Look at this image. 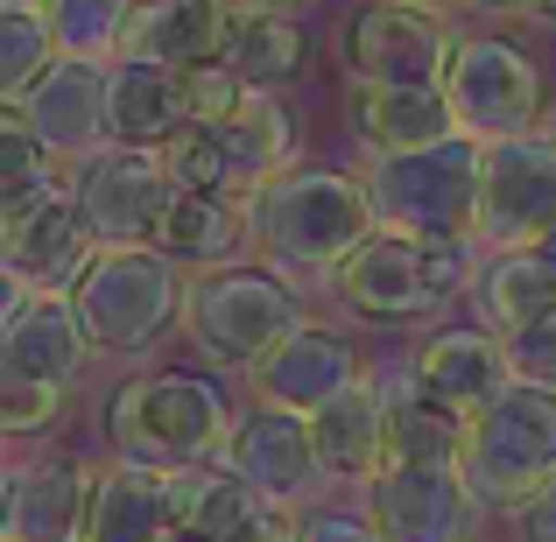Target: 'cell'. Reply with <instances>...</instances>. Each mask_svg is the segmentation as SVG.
Listing matches in <instances>:
<instances>
[{
    "label": "cell",
    "instance_id": "obj_19",
    "mask_svg": "<svg viewBox=\"0 0 556 542\" xmlns=\"http://www.w3.org/2000/svg\"><path fill=\"white\" fill-rule=\"evenodd\" d=\"M416 380L451 408V416H486L507 388H515V360L486 325H430V339L416 345Z\"/></svg>",
    "mask_w": 556,
    "mask_h": 542
},
{
    "label": "cell",
    "instance_id": "obj_7",
    "mask_svg": "<svg viewBox=\"0 0 556 542\" xmlns=\"http://www.w3.org/2000/svg\"><path fill=\"white\" fill-rule=\"evenodd\" d=\"M444 99H451L458 135L479 141V149L529 141L549 127V78L535 64V50L515 36H465L458 56H451Z\"/></svg>",
    "mask_w": 556,
    "mask_h": 542
},
{
    "label": "cell",
    "instance_id": "obj_5",
    "mask_svg": "<svg viewBox=\"0 0 556 542\" xmlns=\"http://www.w3.org/2000/svg\"><path fill=\"white\" fill-rule=\"evenodd\" d=\"M184 297H190V275L169 254H155V247H106L92 261V275L78 282L71 311H78L92 353L141 360L169 331H184Z\"/></svg>",
    "mask_w": 556,
    "mask_h": 542
},
{
    "label": "cell",
    "instance_id": "obj_21",
    "mask_svg": "<svg viewBox=\"0 0 556 542\" xmlns=\"http://www.w3.org/2000/svg\"><path fill=\"white\" fill-rule=\"evenodd\" d=\"M345 127H353L359 155L367 163H394V155L437 149V141L458 135L444 92H388V85H345Z\"/></svg>",
    "mask_w": 556,
    "mask_h": 542
},
{
    "label": "cell",
    "instance_id": "obj_3",
    "mask_svg": "<svg viewBox=\"0 0 556 542\" xmlns=\"http://www.w3.org/2000/svg\"><path fill=\"white\" fill-rule=\"evenodd\" d=\"M479 261L486 254L472 240H416V232L380 226L331 289L367 325H422V317H444L458 297H472Z\"/></svg>",
    "mask_w": 556,
    "mask_h": 542
},
{
    "label": "cell",
    "instance_id": "obj_25",
    "mask_svg": "<svg viewBox=\"0 0 556 542\" xmlns=\"http://www.w3.org/2000/svg\"><path fill=\"white\" fill-rule=\"evenodd\" d=\"M465 303H472V325H486L501 345H515V339H529L535 325L556 317V268L535 247L529 254H486Z\"/></svg>",
    "mask_w": 556,
    "mask_h": 542
},
{
    "label": "cell",
    "instance_id": "obj_26",
    "mask_svg": "<svg viewBox=\"0 0 556 542\" xmlns=\"http://www.w3.org/2000/svg\"><path fill=\"white\" fill-rule=\"evenodd\" d=\"M106 135H113V149L169 155V141L190 135L184 78L177 71H155V64H113V78H106Z\"/></svg>",
    "mask_w": 556,
    "mask_h": 542
},
{
    "label": "cell",
    "instance_id": "obj_18",
    "mask_svg": "<svg viewBox=\"0 0 556 542\" xmlns=\"http://www.w3.org/2000/svg\"><path fill=\"white\" fill-rule=\"evenodd\" d=\"M106 254L92 232V218L78 212V198L50 204V212H36L28 226H8L0 232V268H8L14 289H28V297H78V282L92 275V261Z\"/></svg>",
    "mask_w": 556,
    "mask_h": 542
},
{
    "label": "cell",
    "instance_id": "obj_8",
    "mask_svg": "<svg viewBox=\"0 0 556 542\" xmlns=\"http://www.w3.org/2000/svg\"><path fill=\"white\" fill-rule=\"evenodd\" d=\"M458 465L486 515H521L535 493L556 487V394L515 380L486 416H472Z\"/></svg>",
    "mask_w": 556,
    "mask_h": 542
},
{
    "label": "cell",
    "instance_id": "obj_42",
    "mask_svg": "<svg viewBox=\"0 0 556 542\" xmlns=\"http://www.w3.org/2000/svg\"><path fill=\"white\" fill-rule=\"evenodd\" d=\"M529 22H543V28H556V0H535V8H529Z\"/></svg>",
    "mask_w": 556,
    "mask_h": 542
},
{
    "label": "cell",
    "instance_id": "obj_4",
    "mask_svg": "<svg viewBox=\"0 0 556 542\" xmlns=\"http://www.w3.org/2000/svg\"><path fill=\"white\" fill-rule=\"evenodd\" d=\"M311 325V303H303L296 282H282L275 268H212V275H190V297H184V339L198 345L212 366H232V374H254L261 360L275 353L282 339Z\"/></svg>",
    "mask_w": 556,
    "mask_h": 542
},
{
    "label": "cell",
    "instance_id": "obj_36",
    "mask_svg": "<svg viewBox=\"0 0 556 542\" xmlns=\"http://www.w3.org/2000/svg\"><path fill=\"white\" fill-rule=\"evenodd\" d=\"M296 542H388L367 501H317L311 515H296Z\"/></svg>",
    "mask_w": 556,
    "mask_h": 542
},
{
    "label": "cell",
    "instance_id": "obj_38",
    "mask_svg": "<svg viewBox=\"0 0 556 542\" xmlns=\"http://www.w3.org/2000/svg\"><path fill=\"white\" fill-rule=\"evenodd\" d=\"M515 521V542H556V487L549 493H535L521 515H507Z\"/></svg>",
    "mask_w": 556,
    "mask_h": 542
},
{
    "label": "cell",
    "instance_id": "obj_28",
    "mask_svg": "<svg viewBox=\"0 0 556 542\" xmlns=\"http://www.w3.org/2000/svg\"><path fill=\"white\" fill-rule=\"evenodd\" d=\"M85 542H169V479L141 465H106L92 487Z\"/></svg>",
    "mask_w": 556,
    "mask_h": 542
},
{
    "label": "cell",
    "instance_id": "obj_1",
    "mask_svg": "<svg viewBox=\"0 0 556 542\" xmlns=\"http://www.w3.org/2000/svg\"><path fill=\"white\" fill-rule=\"evenodd\" d=\"M374 232H380V218H374L367 177L331 169V163H303V169H289L282 184H268L254 198L261 268H275L296 289H317V282L331 289L345 275V261H353Z\"/></svg>",
    "mask_w": 556,
    "mask_h": 542
},
{
    "label": "cell",
    "instance_id": "obj_12",
    "mask_svg": "<svg viewBox=\"0 0 556 542\" xmlns=\"http://www.w3.org/2000/svg\"><path fill=\"white\" fill-rule=\"evenodd\" d=\"M556 232V141H501L479 177V254H529Z\"/></svg>",
    "mask_w": 556,
    "mask_h": 542
},
{
    "label": "cell",
    "instance_id": "obj_14",
    "mask_svg": "<svg viewBox=\"0 0 556 542\" xmlns=\"http://www.w3.org/2000/svg\"><path fill=\"white\" fill-rule=\"evenodd\" d=\"M106 78H113V64L56 56V64L42 71L22 99H8L0 113H14L64 169H78V163H92V155L113 149V135H106Z\"/></svg>",
    "mask_w": 556,
    "mask_h": 542
},
{
    "label": "cell",
    "instance_id": "obj_23",
    "mask_svg": "<svg viewBox=\"0 0 556 542\" xmlns=\"http://www.w3.org/2000/svg\"><path fill=\"white\" fill-rule=\"evenodd\" d=\"M218 149L232 163V190L247 204L261 198L268 184H282L289 169H303V121L282 92H247V106L232 113L226 127H212Z\"/></svg>",
    "mask_w": 556,
    "mask_h": 542
},
{
    "label": "cell",
    "instance_id": "obj_10",
    "mask_svg": "<svg viewBox=\"0 0 556 542\" xmlns=\"http://www.w3.org/2000/svg\"><path fill=\"white\" fill-rule=\"evenodd\" d=\"M71 198L92 218L99 247H155L177 212V177H169V155L155 149H106L92 163L71 169Z\"/></svg>",
    "mask_w": 556,
    "mask_h": 542
},
{
    "label": "cell",
    "instance_id": "obj_27",
    "mask_svg": "<svg viewBox=\"0 0 556 542\" xmlns=\"http://www.w3.org/2000/svg\"><path fill=\"white\" fill-rule=\"evenodd\" d=\"M155 254H169L184 275H212V268H240L254 254V204L247 198H177Z\"/></svg>",
    "mask_w": 556,
    "mask_h": 542
},
{
    "label": "cell",
    "instance_id": "obj_6",
    "mask_svg": "<svg viewBox=\"0 0 556 542\" xmlns=\"http://www.w3.org/2000/svg\"><path fill=\"white\" fill-rule=\"evenodd\" d=\"M374 190V218L388 232H416V240H472L479 247V177H486V149L465 135L437 141V149L394 155V163L359 169Z\"/></svg>",
    "mask_w": 556,
    "mask_h": 542
},
{
    "label": "cell",
    "instance_id": "obj_34",
    "mask_svg": "<svg viewBox=\"0 0 556 542\" xmlns=\"http://www.w3.org/2000/svg\"><path fill=\"white\" fill-rule=\"evenodd\" d=\"M64 402L71 394L36 388V380H0V430L8 437H42V430L64 423Z\"/></svg>",
    "mask_w": 556,
    "mask_h": 542
},
{
    "label": "cell",
    "instance_id": "obj_2",
    "mask_svg": "<svg viewBox=\"0 0 556 542\" xmlns=\"http://www.w3.org/2000/svg\"><path fill=\"white\" fill-rule=\"evenodd\" d=\"M240 408L226 388L184 366H149V374L121 380L106 402V444L113 465H141V472H190V465H218Z\"/></svg>",
    "mask_w": 556,
    "mask_h": 542
},
{
    "label": "cell",
    "instance_id": "obj_24",
    "mask_svg": "<svg viewBox=\"0 0 556 542\" xmlns=\"http://www.w3.org/2000/svg\"><path fill=\"white\" fill-rule=\"evenodd\" d=\"M311 437H317V465H325L331 493H367L380 472H388V408H380V388L374 374L359 380V388H345L331 408H317L311 416Z\"/></svg>",
    "mask_w": 556,
    "mask_h": 542
},
{
    "label": "cell",
    "instance_id": "obj_45",
    "mask_svg": "<svg viewBox=\"0 0 556 542\" xmlns=\"http://www.w3.org/2000/svg\"><path fill=\"white\" fill-rule=\"evenodd\" d=\"M543 135H549V141H556V113H549V127H543Z\"/></svg>",
    "mask_w": 556,
    "mask_h": 542
},
{
    "label": "cell",
    "instance_id": "obj_17",
    "mask_svg": "<svg viewBox=\"0 0 556 542\" xmlns=\"http://www.w3.org/2000/svg\"><path fill=\"white\" fill-rule=\"evenodd\" d=\"M99 472L78 458H22L0 487V542H85Z\"/></svg>",
    "mask_w": 556,
    "mask_h": 542
},
{
    "label": "cell",
    "instance_id": "obj_44",
    "mask_svg": "<svg viewBox=\"0 0 556 542\" xmlns=\"http://www.w3.org/2000/svg\"><path fill=\"white\" fill-rule=\"evenodd\" d=\"M535 254H543V261H549V268H556V232H549V240H543V247H535Z\"/></svg>",
    "mask_w": 556,
    "mask_h": 542
},
{
    "label": "cell",
    "instance_id": "obj_41",
    "mask_svg": "<svg viewBox=\"0 0 556 542\" xmlns=\"http://www.w3.org/2000/svg\"><path fill=\"white\" fill-rule=\"evenodd\" d=\"M50 0H0V14H42Z\"/></svg>",
    "mask_w": 556,
    "mask_h": 542
},
{
    "label": "cell",
    "instance_id": "obj_11",
    "mask_svg": "<svg viewBox=\"0 0 556 542\" xmlns=\"http://www.w3.org/2000/svg\"><path fill=\"white\" fill-rule=\"evenodd\" d=\"M226 465L240 487H254L268 507H282V515H311L317 501L331 493L325 465H317V437L303 416H282V408H261L247 402L240 423H232L226 437Z\"/></svg>",
    "mask_w": 556,
    "mask_h": 542
},
{
    "label": "cell",
    "instance_id": "obj_39",
    "mask_svg": "<svg viewBox=\"0 0 556 542\" xmlns=\"http://www.w3.org/2000/svg\"><path fill=\"white\" fill-rule=\"evenodd\" d=\"M232 14H296L303 0H226Z\"/></svg>",
    "mask_w": 556,
    "mask_h": 542
},
{
    "label": "cell",
    "instance_id": "obj_13",
    "mask_svg": "<svg viewBox=\"0 0 556 542\" xmlns=\"http://www.w3.org/2000/svg\"><path fill=\"white\" fill-rule=\"evenodd\" d=\"M359 501L388 542H479L486 529V501L465 465H388Z\"/></svg>",
    "mask_w": 556,
    "mask_h": 542
},
{
    "label": "cell",
    "instance_id": "obj_32",
    "mask_svg": "<svg viewBox=\"0 0 556 542\" xmlns=\"http://www.w3.org/2000/svg\"><path fill=\"white\" fill-rule=\"evenodd\" d=\"M56 56H64V50H56V36H50L42 14H0V106L22 99Z\"/></svg>",
    "mask_w": 556,
    "mask_h": 542
},
{
    "label": "cell",
    "instance_id": "obj_9",
    "mask_svg": "<svg viewBox=\"0 0 556 542\" xmlns=\"http://www.w3.org/2000/svg\"><path fill=\"white\" fill-rule=\"evenodd\" d=\"M458 28L430 8H402V0H359L353 22L339 28V71L345 85H388V92H444L451 56H458Z\"/></svg>",
    "mask_w": 556,
    "mask_h": 542
},
{
    "label": "cell",
    "instance_id": "obj_20",
    "mask_svg": "<svg viewBox=\"0 0 556 542\" xmlns=\"http://www.w3.org/2000/svg\"><path fill=\"white\" fill-rule=\"evenodd\" d=\"M232 36V8L226 0H141L135 28L121 42V64H155V71H212L226 56Z\"/></svg>",
    "mask_w": 556,
    "mask_h": 542
},
{
    "label": "cell",
    "instance_id": "obj_15",
    "mask_svg": "<svg viewBox=\"0 0 556 542\" xmlns=\"http://www.w3.org/2000/svg\"><path fill=\"white\" fill-rule=\"evenodd\" d=\"M92 339H85L71 297H28V289L8 282V303H0V380H36V388L71 394L92 366Z\"/></svg>",
    "mask_w": 556,
    "mask_h": 542
},
{
    "label": "cell",
    "instance_id": "obj_40",
    "mask_svg": "<svg viewBox=\"0 0 556 542\" xmlns=\"http://www.w3.org/2000/svg\"><path fill=\"white\" fill-rule=\"evenodd\" d=\"M465 8H479V14H529L535 0H465Z\"/></svg>",
    "mask_w": 556,
    "mask_h": 542
},
{
    "label": "cell",
    "instance_id": "obj_33",
    "mask_svg": "<svg viewBox=\"0 0 556 542\" xmlns=\"http://www.w3.org/2000/svg\"><path fill=\"white\" fill-rule=\"evenodd\" d=\"M169 177H177V190H190V198H240L226 149H218V135H204V127H190V135L169 141Z\"/></svg>",
    "mask_w": 556,
    "mask_h": 542
},
{
    "label": "cell",
    "instance_id": "obj_29",
    "mask_svg": "<svg viewBox=\"0 0 556 542\" xmlns=\"http://www.w3.org/2000/svg\"><path fill=\"white\" fill-rule=\"evenodd\" d=\"M71 198V169L28 135L14 113H0V232L8 226H28L36 212Z\"/></svg>",
    "mask_w": 556,
    "mask_h": 542
},
{
    "label": "cell",
    "instance_id": "obj_31",
    "mask_svg": "<svg viewBox=\"0 0 556 542\" xmlns=\"http://www.w3.org/2000/svg\"><path fill=\"white\" fill-rule=\"evenodd\" d=\"M135 8L141 0H50L42 22H50V36H56L64 56L121 64V42H127V28H135Z\"/></svg>",
    "mask_w": 556,
    "mask_h": 542
},
{
    "label": "cell",
    "instance_id": "obj_35",
    "mask_svg": "<svg viewBox=\"0 0 556 542\" xmlns=\"http://www.w3.org/2000/svg\"><path fill=\"white\" fill-rule=\"evenodd\" d=\"M184 106H190V127H204V135H212V127H226L232 113L247 106V85L232 78L226 64H212V71H190V78H184Z\"/></svg>",
    "mask_w": 556,
    "mask_h": 542
},
{
    "label": "cell",
    "instance_id": "obj_30",
    "mask_svg": "<svg viewBox=\"0 0 556 542\" xmlns=\"http://www.w3.org/2000/svg\"><path fill=\"white\" fill-rule=\"evenodd\" d=\"M311 56V36H303L296 14H232V36L218 64L247 85V92H282L289 78Z\"/></svg>",
    "mask_w": 556,
    "mask_h": 542
},
{
    "label": "cell",
    "instance_id": "obj_16",
    "mask_svg": "<svg viewBox=\"0 0 556 542\" xmlns=\"http://www.w3.org/2000/svg\"><path fill=\"white\" fill-rule=\"evenodd\" d=\"M374 366L359 360V345L345 339V331L331 325H303L296 339H282L268 360L247 374V388H254L261 408H282V416H303L311 423L317 408H331L345 388H359Z\"/></svg>",
    "mask_w": 556,
    "mask_h": 542
},
{
    "label": "cell",
    "instance_id": "obj_37",
    "mask_svg": "<svg viewBox=\"0 0 556 542\" xmlns=\"http://www.w3.org/2000/svg\"><path fill=\"white\" fill-rule=\"evenodd\" d=\"M507 360H515V380H521V388L556 394V317H549V325H535L529 339L507 345Z\"/></svg>",
    "mask_w": 556,
    "mask_h": 542
},
{
    "label": "cell",
    "instance_id": "obj_43",
    "mask_svg": "<svg viewBox=\"0 0 556 542\" xmlns=\"http://www.w3.org/2000/svg\"><path fill=\"white\" fill-rule=\"evenodd\" d=\"M402 8H430V14H444V8H451V0H402Z\"/></svg>",
    "mask_w": 556,
    "mask_h": 542
},
{
    "label": "cell",
    "instance_id": "obj_22",
    "mask_svg": "<svg viewBox=\"0 0 556 542\" xmlns=\"http://www.w3.org/2000/svg\"><path fill=\"white\" fill-rule=\"evenodd\" d=\"M374 388H380V408H388V458L394 465H458L465 458V430H472V423L451 416V408L422 388L416 360H380Z\"/></svg>",
    "mask_w": 556,
    "mask_h": 542
}]
</instances>
